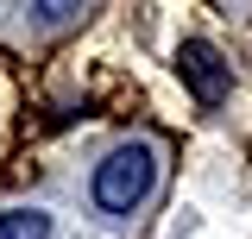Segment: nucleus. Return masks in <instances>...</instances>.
Segmentation results:
<instances>
[{"instance_id":"f257e3e1","label":"nucleus","mask_w":252,"mask_h":239,"mask_svg":"<svg viewBox=\"0 0 252 239\" xmlns=\"http://www.w3.org/2000/svg\"><path fill=\"white\" fill-rule=\"evenodd\" d=\"M158 182V157L152 145H114L101 164H94V208L107 214H132Z\"/></svg>"},{"instance_id":"f03ea898","label":"nucleus","mask_w":252,"mask_h":239,"mask_svg":"<svg viewBox=\"0 0 252 239\" xmlns=\"http://www.w3.org/2000/svg\"><path fill=\"white\" fill-rule=\"evenodd\" d=\"M177 69H183L189 94H195L202 107H220V101H227V89H233V69H227V63H220V51H215V44H202V38H189L183 51H177Z\"/></svg>"},{"instance_id":"7ed1b4c3","label":"nucleus","mask_w":252,"mask_h":239,"mask_svg":"<svg viewBox=\"0 0 252 239\" xmlns=\"http://www.w3.org/2000/svg\"><path fill=\"white\" fill-rule=\"evenodd\" d=\"M0 239H51V214H38V208L0 214Z\"/></svg>"},{"instance_id":"20e7f679","label":"nucleus","mask_w":252,"mask_h":239,"mask_svg":"<svg viewBox=\"0 0 252 239\" xmlns=\"http://www.w3.org/2000/svg\"><path fill=\"white\" fill-rule=\"evenodd\" d=\"M32 6H38V13H44V19H69V13H76V6H82V0H32Z\"/></svg>"}]
</instances>
